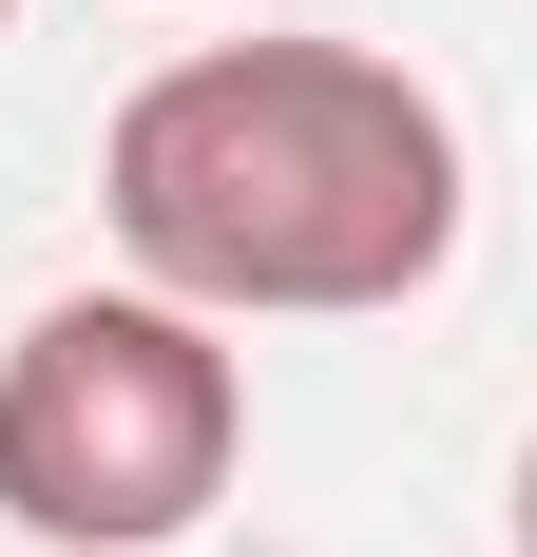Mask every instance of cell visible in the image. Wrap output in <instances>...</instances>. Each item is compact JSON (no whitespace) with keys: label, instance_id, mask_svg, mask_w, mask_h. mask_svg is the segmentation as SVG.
I'll return each instance as SVG.
<instances>
[{"label":"cell","instance_id":"obj_1","mask_svg":"<svg viewBox=\"0 0 537 557\" xmlns=\"http://www.w3.org/2000/svg\"><path fill=\"white\" fill-rule=\"evenodd\" d=\"M115 270L212 327H346L461 270V115L365 39H192L97 135Z\"/></svg>","mask_w":537,"mask_h":557},{"label":"cell","instance_id":"obj_2","mask_svg":"<svg viewBox=\"0 0 537 557\" xmlns=\"http://www.w3.org/2000/svg\"><path fill=\"white\" fill-rule=\"evenodd\" d=\"M250 461V366L173 288H58L0 346V519L39 557H173Z\"/></svg>","mask_w":537,"mask_h":557},{"label":"cell","instance_id":"obj_3","mask_svg":"<svg viewBox=\"0 0 537 557\" xmlns=\"http://www.w3.org/2000/svg\"><path fill=\"white\" fill-rule=\"evenodd\" d=\"M519 557H537V461H519Z\"/></svg>","mask_w":537,"mask_h":557},{"label":"cell","instance_id":"obj_4","mask_svg":"<svg viewBox=\"0 0 537 557\" xmlns=\"http://www.w3.org/2000/svg\"><path fill=\"white\" fill-rule=\"evenodd\" d=\"M0 39H20V0H0Z\"/></svg>","mask_w":537,"mask_h":557}]
</instances>
